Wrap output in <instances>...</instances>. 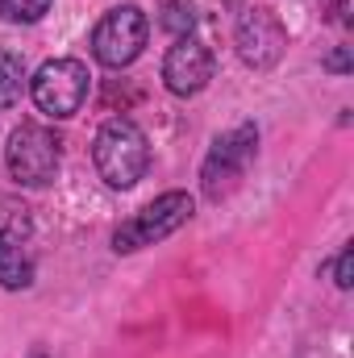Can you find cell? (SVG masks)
Instances as JSON below:
<instances>
[{
    "label": "cell",
    "mask_w": 354,
    "mask_h": 358,
    "mask_svg": "<svg viewBox=\"0 0 354 358\" xmlns=\"http://www.w3.org/2000/svg\"><path fill=\"white\" fill-rule=\"evenodd\" d=\"M92 159H96V171L108 187H134L138 179L146 176L150 167V142L146 134L129 121V117H113L100 125L96 142H92Z\"/></svg>",
    "instance_id": "cell-1"
},
{
    "label": "cell",
    "mask_w": 354,
    "mask_h": 358,
    "mask_svg": "<svg viewBox=\"0 0 354 358\" xmlns=\"http://www.w3.org/2000/svg\"><path fill=\"white\" fill-rule=\"evenodd\" d=\"M196 213V200L187 192H163L159 200H150L138 217H129L125 225H117L113 234V250L117 255H134L142 246H155L163 238H171L179 225H187Z\"/></svg>",
    "instance_id": "cell-2"
},
{
    "label": "cell",
    "mask_w": 354,
    "mask_h": 358,
    "mask_svg": "<svg viewBox=\"0 0 354 358\" xmlns=\"http://www.w3.org/2000/svg\"><path fill=\"white\" fill-rule=\"evenodd\" d=\"M146 38H150L146 13L138 4H117V8H108L96 21V29H92V55H96V63H104V67L117 71V67H129L142 55Z\"/></svg>",
    "instance_id": "cell-3"
},
{
    "label": "cell",
    "mask_w": 354,
    "mask_h": 358,
    "mask_svg": "<svg viewBox=\"0 0 354 358\" xmlns=\"http://www.w3.org/2000/svg\"><path fill=\"white\" fill-rule=\"evenodd\" d=\"M92 92V76L80 59H50L29 80V96L46 117H76Z\"/></svg>",
    "instance_id": "cell-4"
},
{
    "label": "cell",
    "mask_w": 354,
    "mask_h": 358,
    "mask_svg": "<svg viewBox=\"0 0 354 358\" xmlns=\"http://www.w3.org/2000/svg\"><path fill=\"white\" fill-rule=\"evenodd\" d=\"M59 163H63V142H59L55 129L34 125V121L13 129V138H8V171H13V179H21L25 187H46L59 176Z\"/></svg>",
    "instance_id": "cell-5"
},
{
    "label": "cell",
    "mask_w": 354,
    "mask_h": 358,
    "mask_svg": "<svg viewBox=\"0 0 354 358\" xmlns=\"http://www.w3.org/2000/svg\"><path fill=\"white\" fill-rule=\"evenodd\" d=\"M238 55H242V63L246 67H275V59L283 55V46H288V34H283V25H279V17L271 13V8H246L242 17H238Z\"/></svg>",
    "instance_id": "cell-6"
},
{
    "label": "cell",
    "mask_w": 354,
    "mask_h": 358,
    "mask_svg": "<svg viewBox=\"0 0 354 358\" xmlns=\"http://www.w3.org/2000/svg\"><path fill=\"white\" fill-rule=\"evenodd\" d=\"M213 80V50L200 38H176V46L163 59V84L176 96H196Z\"/></svg>",
    "instance_id": "cell-7"
},
{
    "label": "cell",
    "mask_w": 354,
    "mask_h": 358,
    "mask_svg": "<svg viewBox=\"0 0 354 358\" xmlns=\"http://www.w3.org/2000/svg\"><path fill=\"white\" fill-rule=\"evenodd\" d=\"M255 146H259V129L255 125H238L234 134L217 138L208 163H204V192L208 196H221V183L225 179H238L242 167L255 159Z\"/></svg>",
    "instance_id": "cell-8"
},
{
    "label": "cell",
    "mask_w": 354,
    "mask_h": 358,
    "mask_svg": "<svg viewBox=\"0 0 354 358\" xmlns=\"http://www.w3.org/2000/svg\"><path fill=\"white\" fill-rule=\"evenodd\" d=\"M29 234H34V217H29L25 200L0 192V242L4 246H21V242H29Z\"/></svg>",
    "instance_id": "cell-9"
},
{
    "label": "cell",
    "mask_w": 354,
    "mask_h": 358,
    "mask_svg": "<svg viewBox=\"0 0 354 358\" xmlns=\"http://www.w3.org/2000/svg\"><path fill=\"white\" fill-rule=\"evenodd\" d=\"M25 92V59L13 50H0V108H13Z\"/></svg>",
    "instance_id": "cell-10"
},
{
    "label": "cell",
    "mask_w": 354,
    "mask_h": 358,
    "mask_svg": "<svg viewBox=\"0 0 354 358\" xmlns=\"http://www.w3.org/2000/svg\"><path fill=\"white\" fill-rule=\"evenodd\" d=\"M34 283V263L17 250V246H4L0 242V287H29Z\"/></svg>",
    "instance_id": "cell-11"
},
{
    "label": "cell",
    "mask_w": 354,
    "mask_h": 358,
    "mask_svg": "<svg viewBox=\"0 0 354 358\" xmlns=\"http://www.w3.org/2000/svg\"><path fill=\"white\" fill-rule=\"evenodd\" d=\"M55 0H0V17L13 21V25H34L50 13Z\"/></svg>",
    "instance_id": "cell-12"
},
{
    "label": "cell",
    "mask_w": 354,
    "mask_h": 358,
    "mask_svg": "<svg viewBox=\"0 0 354 358\" xmlns=\"http://www.w3.org/2000/svg\"><path fill=\"white\" fill-rule=\"evenodd\" d=\"M192 4H183V0H167L163 4V29H171L176 38H187L192 34Z\"/></svg>",
    "instance_id": "cell-13"
},
{
    "label": "cell",
    "mask_w": 354,
    "mask_h": 358,
    "mask_svg": "<svg viewBox=\"0 0 354 358\" xmlns=\"http://www.w3.org/2000/svg\"><path fill=\"white\" fill-rule=\"evenodd\" d=\"M334 283H338V287H351V283H354V250H351V246H346V250L338 255V271H334Z\"/></svg>",
    "instance_id": "cell-14"
},
{
    "label": "cell",
    "mask_w": 354,
    "mask_h": 358,
    "mask_svg": "<svg viewBox=\"0 0 354 358\" xmlns=\"http://www.w3.org/2000/svg\"><path fill=\"white\" fill-rule=\"evenodd\" d=\"M325 67H330V71H351V46H342L338 55H330Z\"/></svg>",
    "instance_id": "cell-15"
},
{
    "label": "cell",
    "mask_w": 354,
    "mask_h": 358,
    "mask_svg": "<svg viewBox=\"0 0 354 358\" xmlns=\"http://www.w3.org/2000/svg\"><path fill=\"white\" fill-rule=\"evenodd\" d=\"M338 13H342V21H351V0H338Z\"/></svg>",
    "instance_id": "cell-16"
},
{
    "label": "cell",
    "mask_w": 354,
    "mask_h": 358,
    "mask_svg": "<svg viewBox=\"0 0 354 358\" xmlns=\"http://www.w3.org/2000/svg\"><path fill=\"white\" fill-rule=\"evenodd\" d=\"M34 358H42V355H34Z\"/></svg>",
    "instance_id": "cell-17"
}]
</instances>
